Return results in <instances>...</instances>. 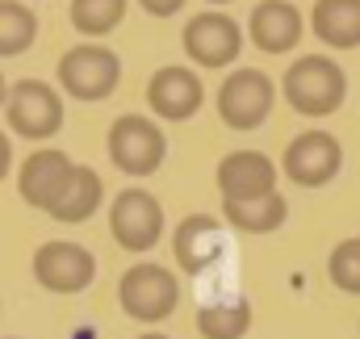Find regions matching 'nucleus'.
<instances>
[{"mask_svg":"<svg viewBox=\"0 0 360 339\" xmlns=\"http://www.w3.org/2000/svg\"><path fill=\"white\" fill-rule=\"evenodd\" d=\"M4 122L30 143H46L63 130V96L46 80H17L4 101Z\"/></svg>","mask_w":360,"mask_h":339,"instance_id":"423d86ee","label":"nucleus"},{"mask_svg":"<svg viewBox=\"0 0 360 339\" xmlns=\"http://www.w3.org/2000/svg\"><path fill=\"white\" fill-rule=\"evenodd\" d=\"M272 101H276V84L269 76L260 68H239L218 88V117L231 130H256L269 122Z\"/></svg>","mask_w":360,"mask_h":339,"instance_id":"0eeeda50","label":"nucleus"},{"mask_svg":"<svg viewBox=\"0 0 360 339\" xmlns=\"http://www.w3.org/2000/svg\"><path fill=\"white\" fill-rule=\"evenodd\" d=\"M281 92H285L293 113L331 117L348 96V76L331 55H302V59L289 63V72L281 80Z\"/></svg>","mask_w":360,"mask_h":339,"instance_id":"f257e3e1","label":"nucleus"},{"mask_svg":"<svg viewBox=\"0 0 360 339\" xmlns=\"http://www.w3.org/2000/svg\"><path fill=\"white\" fill-rule=\"evenodd\" d=\"M72 172H76V160H72L68 151L42 147V151L25 155V164H21V172H17V193H21V201H25L30 210L51 214L55 201L63 197L68 180H72Z\"/></svg>","mask_w":360,"mask_h":339,"instance_id":"9b49d317","label":"nucleus"},{"mask_svg":"<svg viewBox=\"0 0 360 339\" xmlns=\"http://www.w3.org/2000/svg\"><path fill=\"white\" fill-rule=\"evenodd\" d=\"M172 255L188 276H201L222 255V222L210 214H188L172 235Z\"/></svg>","mask_w":360,"mask_h":339,"instance_id":"2eb2a0df","label":"nucleus"},{"mask_svg":"<svg viewBox=\"0 0 360 339\" xmlns=\"http://www.w3.org/2000/svg\"><path fill=\"white\" fill-rule=\"evenodd\" d=\"M201 101H205L201 76L193 68H180V63L160 68L151 76V84H147V105H151V113L160 122H188L201 109Z\"/></svg>","mask_w":360,"mask_h":339,"instance_id":"f8f14e48","label":"nucleus"},{"mask_svg":"<svg viewBox=\"0 0 360 339\" xmlns=\"http://www.w3.org/2000/svg\"><path fill=\"white\" fill-rule=\"evenodd\" d=\"M105 151H109V160H113L117 172L143 180V176H155V172L164 168L168 139H164V130H160L155 117H147V113H122L109 126Z\"/></svg>","mask_w":360,"mask_h":339,"instance_id":"7ed1b4c3","label":"nucleus"},{"mask_svg":"<svg viewBox=\"0 0 360 339\" xmlns=\"http://www.w3.org/2000/svg\"><path fill=\"white\" fill-rule=\"evenodd\" d=\"M55 76H59V88L76 101H105L122 84V59L101 42H80L63 51Z\"/></svg>","mask_w":360,"mask_h":339,"instance_id":"39448f33","label":"nucleus"},{"mask_svg":"<svg viewBox=\"0 0 360 339\" xmlns=\"http://www.w3.org/2000/svg\"><path fill=\"white\" fill-rule=\"evenodd\" d=\"M130 0H72V25L84 38H105L122 25Z\"/></svg>","mask_w":360,"mask_h":339,"instance_id":"412c9836","label":"nucleus"},{"mask_svg":"<svg viewBox=\"0 0 360 339\" xmlns=\"http://www.w3.org/2000/svg\"><path fill=\"white\" fill-rule=\"evenodd\" d=\"M180 42H184V55H188L197 68L218 72V68H231V63L239 59V51H243V30H239L235 17L210 8V13H197V17L184 21Z\"/></svg>","mask_w":360,"mask_h":339,"instance_id":"6e6552de","label":"nucleus"},{"mask_svg":"<svg viewBox=\"0 0 360 339\" xmlns=\"http://www.w3.org/2000/svg\"><path fill=\"white\" fill-rule=\"evenodd\" d=\"M8 168H13V143H8V134L0 130V180L8 176Z\"/></svg>","mask_w":360,"mask_h":339,"instance_id":"b1692460","label":"nucleus"},{"mask_svg":"<svg viewBox=\"0 0 360 339\" xmlns=\"http://www.w3.org/2000/svg\"><path fill=\"white\" fill-rule=\"evenodd\" d=\"M117 306H122L134 323H147V327L172 319L176 306H180L176 272L164 268V264H155V260L130 264V268L122 272V281H117Z\"/></svg>","mask_w":360,"mask_h":339,"instance_id":"f03ea898","label":"nucleus"},{"mask_svg":"<svg viewBox=\"0 0 360 339\" xmlns=\"http://www.w3.org/2000/svg\"><path fill=\"white\" fill-rule=\"evenodd\" d=\"M210 4H231V0H210Z\"/></svg>","mask_w":360,"mask_h":339,"instance_id":"bb28decb","label":"nucleus"},{"mask_svg":"<svg viewBox=\"0 0 360 339\" xmlns=\"http://www.w3.org/2000/svg\"><path fill=\"white\" fill-rule=\"evenodd\" d=\"M289 218V201L281 193L252 197V201H222V222H231L243 235H272Z\"/></svg>","mask_w":360,"mask_h":339,"instance_id":"f3484780","label":"nucleus"},{"mask_svg":"<svg viewBox=\"0 0 360 339\" xmlns=\"http://www.w3.org/2000/svg\"><path fill=\"white\" fill-rule=\"evenodd\" d=\"M197 331H201V339H243L252 331V302L248 298L205 302L197 310Z\"/></svg>","mask_w":360,"mask_h":339,"instance_id":"6ab92c4d","label":"nucleus"},{"mask_svg":"<svg viewBox=\"0 0 360 339\" xmlns=\"http://www.w3.org/2000/svg\"><path fill=\"white\" fill-rule=\"evenodd\" d=\"M310 30L331 51H356L360 46V0H314Z\"/></svg>","mask_w":360,"mask_h":339,"instance_id":"dca6fc26","label":"nucleus"},{"mask_svg":"<svg viewBox=\"0 0 360 339\" xmlns=\"http://www.w3.org/2000/svg\"><path fill=\"white\" fill-rule=\"evenodd\" d=\"M302 30H306V21H302L297 4H289V0H260L248 17V38L264 55H289L302 42Z\"/></svg>","mask_w":360,"mask_h":339,"instance_id":"4468645a","label":"nucleus"},{"mask_svg":"<svg viewBox=\"0 0 360 339\" xmlns=\"http://www.w3.org/2000/svg\"><path fill=\"white\" fill-rule=\"evenodd\" d=\"M4 339H17V335H4Z\"/></svg>","mask_w":360,"mask_h":339,"instance_id":"cd10ccee","label":"nucleus"},{"mask_svg":"<svg viewBox=\"0 0 360 339\" xmlns=\"http://www.w3.org/2000/svg\"><path fill=\"white\" fill-rule=\"evenodd\" d=\"M151 17H176L180 8H184V0H139Z\"/></svg>","mask_w":360,"mask_h":339,"instance_id":"5701e85b","label":"nucleus"},{"mask_svg":"<svg viewBox=\"0 0 360 339\" xmlns=\"http://www.w3.org/2000/svg\"><path fill=\"white\" fill-rule=\"evenodd\" d=\"M101 201H105V184H101L96 168L76 164L68 188H63V197H59L55 210H51V218H55V222H89L92 214L101 210Z\"/></svg>","mask_w":360,"mask_h":339,"instance_id":"a211bd4d","label":"nucleus"},{"mask_svg":"<svg viewBox=\"0 0 360 339\" xmlns=\"http://www.w3.org/2000/svg\"><path fill=\"white\" fill-rule=\"evenodd\" d=\"M30 268L46 293H84L96 281V255L84 243H68V239L42 243L30 260Z\"/></svg>","mask_w":360,"mask_h":339,"instance_id":"1a4fd4ad","label":"nucleus"},{"mask_svg":"<svg viewBox=\"0 0 360 339\" xmlns=\"http://www.w3.org/2000/svg\"><path fill=\"white\" fill-rule=\"evenodd\" d=\"M134 339H172V335H164V331H143V335H134Z\"/></svg>","mask_w":360,"mask_h":339,"instance_id":"a878e982","label":"nucleus"},{"mask_svg":"<svg viewBox=\"0 0 360 339\" xmlns=\"http://www.w3.org/2000/svg\"><path fill=\"white\" fill-rule=\"evenodd\" d=\"M218 193L222 201H252V197H269L276 193V164L264 151H231L218 160Z\"/></svg>","mask_w":360,"mask_h":339,"instance_id":"ddd939ff","label":"nucleus"},{"mask_svg":"<svg viewBox=\"0 0 360 339\" xmlns=\"http://www.w3.org/2000/svg\"><path fill=\"white\" fill-rule=\"evenodd\" d=\"M327 272H331L335 289L356 293V298H360V235H356V239L335 243V252H331V260H327Z\"/></svg>","mask_w":360,"mask_h":339,"instance_id":"4be33fe9","label":"nucleus"},{"mask_svg":"<svg viewBox=\"0 0 360 339\" xmlns=\"http://www.w3.org/2000/svg\"><path fill=\"white\" fill-rule=\"evenodd\" d=\"M344 168V147H340V139L335 134H327V130H302L289 147H285V155H281V172L293 180V184H302V188H323V184H331L335 176Z\"/></svg>","mask_w":360,"mask_h":339,"instance_id":"9d476101","label":"nucleus"},{"mask_svg":"<svg viewBox=\"0 0 360 339\" xmlns=\"http://www.w3.org/2000/svg\"><path fill=\"white\" fill-rule=\"evenodd\" d=\"M109 235L122 252L147 255L164 239V205L147 188H122L109 205Z\"/></svg>","mask_w":360,"mask_h":339,"instance_id":"20e7f679","label":"nucleus"},{"mask_svg":"<svg viewBox=\"0 0 360 339\" xmlns=\"http://www.w3.org/2000/svg\"><path fill=\"white\" fill-rule=\"evenodd\" d=\"M38 38V13L25 0H0V59H17Z\"/></svg>","mask_w":360,"mask_h":339,"instance_id":"aec40b11","label":"nucleus"},{"mask_svg":"<svg viewBox=\"0 0 360 339\" xmlns=\"http://www.w3.org/2000/svg\"><path fill=\"white\" fill-rule=\"evenodd\" d=\"M4 101H8V80L0 76V109H4Z\"/></svg>","mask_w":360,"mask_h":339,"instance_id":"393cba45","label":"nucleus"}]
</instances>
